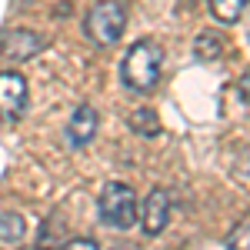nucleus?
Returning a JSON list of instances; mask_svg holds the SVG:
<instances>
[{"instance_id":"423d86ee","label":"nucleus","mask_w":250,"mask_h":250,"mask_svg":"<svg viewBox=\"0 0 250 250\" xmlns=\"http://www.w3.org/2000/svg\"><path fill=\"white\" fill-rule=\"evenodd\" d=\"M97 124H100V117L90 104H80L74 117H70V127H67V134H70V144L74 147H87L97 134Z\"/></svg>"},{"instance_id":"6e6552de","label":"nucleus","mask_w":250,"mask_h":250,"mask_svg":"<svg viewBox=\"0 0 250 250\" xmlns=\"http://www.w3.org/2000/svg\"><path fill=\"white\" fill-rule=\"evenodd\" d=\"M27 233V220L14 210H0V240L3 244H20Z\"/></svg>"},{"instance_id":"9d476101","label":"nucleus","mask_w":250,"mask_h":250,"mask_svg":"<svg viewBox=\"0 0 250 250\" xmlns=\"http://www.w3.org/2000/svg\"><path fill=\"white\" fill-rule=\"evenodd\" d=\"M130 127H134V134L140 137H157L160 134V120L150 107H137L134 114H130Z\"/></svg>"},{"instance_id":"20e7f679","label":"nucleus","mask_w":250,"mask_h":250,"mask_svg":"<svg viewBox=\"0 0 250 250\" xmlns=\"http://www.w3.org/2000/svg\"><path fill=\"white\" fill-rule=\"evenodd\" d=\"M23 110H27V80L14 70H3L0 74V114L20 117Z\"/></svg>"},{"instance_id":"f257e3e1","label":"nucleus","mask_w":250,"mask_h":250,"mask_svg":"<svg viewBox=\"0 0 250 250\" xmlns=\"http://www.w3.org/2000/svg\"><path fill=\"white\" fill-rule=\"evenodd\" d=\"M160 63H164V54L154 40H137L130 54L124 57V83L137 94L154 90L160 80Z\"/></svg>"},{"instance_id":"0eeeda50","label":"nucleus","mask_w":250,"mask_h":250,"mask_svg":"<svg viewBox=\"0 0 250 250\" xmlns=\"http://www.w3.org/2000/svg\"><path fill=\"white\" fill-rule=\"evenodd\" d=\"M40 47H43V40H40L37 34H30V30H14V34L3 37V57L30 60L34 54H40Z\"/></svg>"},{"instance_id":"39448f33","label":"nucleus","mask_w":250,"mask_h":250,"mask_svg":"<svg viewBox=\"0 0 250 250\" xmlns=\"http://www.w3.org/2000/svg\"><path fill=\"white\" fill-rule=\"evenodd\" d=\"M137 220L144 224V230L150 233V237H157V233H164V227H167V220H170V193H167V190H160V187H154Z\"/></svg>"},{"instance_id":"f03ea898","label":"nucleus","mask_w":250,"mask_h":250,"mask_svg":"<svg viewBox=\"0 0 250 250\" xmlns=\"http://www.w3.org/2000/svg\"><path fill=\"white\" fill-rule=\"evenodd\" d=\"M124 27H127V10H124L120 0H97L90 7V14H87V20H83V30L97 47L117 43L124 37Z\"/></svg>"},{"instance_id":"ddd939ff","label":"nucleus","mask_w":250,"mask_h":250,"mask_svg":"<svg viewBox=\"0 0 250 250\" xmlns=\"http://www.w3.org/2000/svg\"><path fill=\"white\" fill-rule=\"evenodd\" d=\"M63 250H100V247H97L94 240H87V237H74V240H70Z\"/></svg>"},{"instance_id":"7ed1b4c3","label":"nucleus","mask_w":250,"mask_h":250,"mask_svg":"<svg viewBox=\"0 0 250 250\" xmlns=\"http://www.w3.org/2000/svg\"><path fill=\"white\" fill-rule=\"evenodd\" d=\"M137 217H140V210H137L134 187H127V184H120V180L107 184L104 193H100V220L110 224V227H117V230H130L137 224Z\"/></svg>"},{"instance_id":"1a4fd4ad","label":"nucleus","mask_w":250,"mask_h":250,"mask_svg":"<svg viewBox=\"0 0 250 250\" xmlns=\"http://www.w3.org/2000/svg\"><path fill=\"white\" fill-rule=\"evenodd\" d=\"M210 10L220 23H237L247 14V0H210Z\"/></svg>"},{"instance_id":"f8f14e48","label":"nucleus","mask_w":250,"mask_h":250,"mask_svg":"<svg viewBox=\"0 0 250 250\" xmlns=\"http://www.w3.org/2000/svg\"><path fill=\"white\" fill-rule=\"evenodd\" d=\"M247 237H250V220L244 217V220H240V227L230 233V240H227V250H247Z\"/></svg>"},{"instance_id":"9b49d317","label":"nucleus","mask_w":250,"mask_h":250,"mask_svg":"<svg viewBox=\"0 0 250 250\" xmlns=\"http://www.w3.org/2000/svg\"><path fill=\"white\" fill-rule=\"evenodd\" d=\"M193 54L200 60H217L224 54V37L213 34V30H204V34L197 37V43H193Z\"/></svg>"}]
</instances>
